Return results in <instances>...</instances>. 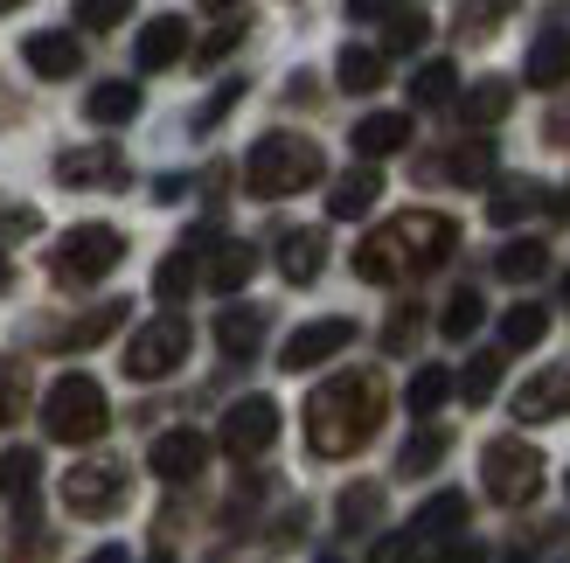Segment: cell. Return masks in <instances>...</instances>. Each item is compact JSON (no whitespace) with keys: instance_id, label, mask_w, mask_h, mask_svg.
Instances as JSON below:
<instances>
[{"instance_id":"1","label":"cell","mask_w":570,"mask_h":563,"mask_svg":"<svg viewBox=\"0 0 570 563\" xmlns=\"http://www.w3.org/2000/svg\"><path fill=\"white\" fill-rule=\"evenodd\" d=\"M390 389L376 369H341L306 397V453L313 460H348L383 432Z\"/></svg>"},{"instance_id":"2","label":"cell","mask_w":570,"mask_h":563,"mask_svg":"<svg viewBox=\"0 0 570 563\" xmlns=\"http://www.w3.org/2000/svg\"><path fill=\"white\" fill-rule=\"evenodd\" d=\"M452 250H460V223L439 216V209H411V216H396L376 237L355 244V278L362 286H396L411 271H439Z\"/></svg>"},{"instance_id":"3","label":"cell","mask_w":570,"mask_h":563,"mask_svg":"<svg viewBox=\"0 0 570 563\" xmlns=\"http://www.w3.org/2000/svg\"><path fill=\"white\" fill-rule=\"evenodd\" d=\"M327 175V160L321 147H313L306 132H265L258 147L244 154V188L250 195H265V203H278V195H299Z\"/></svg>"},{"instance_id":"4","label":"cell","mask_w":570,"mask_h":563,"mask_svg":"<svg viewBox=\"0 0 570 563\" xmlns=\"http://www.w3.org/2000/svg\"><path fill=\"white\" fill-rule=\"evenodd\" d=\"M105 425H111V404H105V389L91 383V376H56L49 383V397H42V432L56 438V445H91V438H105Z\"/></svg>"},{"instance_id":"5","label":"cell","mask_w":570,"mask_h":563,"mask_svg":"<svg viewBox=\"0 0 570 563\" xmlns=\"http://www.w3.org/2000/svg\"><path fill=\"white\" fill-rule=\"evenodd\" d=\"M126 258V237L111 230V223H77V230L56 237L49 250V278L56 286H98V278H111Z\"/></svg>"},{"instance_id":"6","label":"cell","mask_w":570,"mask_h":563,"mask_svg":"<svg viewBox=\"0 0 570 563\" xmlns=\"http://www.w3.org/2000/svg\"><path fill=\"white\" fill-rule=\"evenodd\" d=\"M543 473H550V460L535 453L529 438H494L488 453H480V487H488V501H501V508L535 501L543 494Z\"/></svg>"},{"instance_id":"7","label":"cell","mask_w":570,"mask_h":563,"mask_svg":"<svg viewBox=\"0 0 570 563\" xmlns=\"http://www.w3.org/2000/svg\"><path fill=\"white\" fill-rule=\"evenodd\" d=\"M188 348H195V327L181 314H154L132 334V348H126V376L132 383H160V376H175L188 362Z\"/></svg>"},{"instance_id":"8","label":"cell","mask_w":570,"mask_h":563,"mask_svg":"<svg viewBox=\"0 0 570 563\" xmlns=\"http://www.w3.org/2000/svg\"><path fill=\"white\" fill-rule=\"evenodd\" d=\"M126 466L119 460H77L63 473V508L83 515V522H105V515H119L126 508Z\"/></svg>"},{"instance_id":"9","label":"cell","mask_w":570,"mask_h":563,"mask_svg":"<svg viewBox=\"0 0 570 563\" xmlns=\"http://www.w3.org/2000/svg\"><path fill=\"white\" fill-rule=\"evenodd\" d=\"M223 453H237V460H258V453H272V438H278V404L272 397H244V404H230L223 411Z\"/></svg>"},{"instance_id":"10","label":"cell","mask_w":570,"mask_h":563,"mask_svg":"<svg viewBox=\"0 0 570 563\" xmlns=\"http://www.w3.org/2000/svg\"><path fill=\"white\" fill-rule=\"evenodd\" d=\"M515 425H550V417H570V355L550 362V369H535L522 389H515Z\"/></svg>"},{"instance_id":"11","label":"cell","mask_w":570,"mask_h":563,"mask_svg":"<svg viewBox=\"0 0 570 563\" xmlns=\"http://www.w3.org/2000/svg\"><path fill=\"white\" fill-rule=\"evenodd\" d=\"M348 342H355V320H306L293 342L278 348V362H285L293 376H306V369H321V362H334Z\"/></svg>"},{"instance_id":"12","label":"cell","mask_w":570,"mask_h":563,"mask_svg":"<svg viewBox=\"0 0 570 563\" xmlns=\"http://www.w3.org/2000/svg\"><path fill=\"white\" fill-rule=\"evenodd\" d=\"M56 181L63 188H126V160H119V147H70V154H56Z\"/></svg>"},{"instance_id":"13","label":"cell","mask_w":570,"mask_h":563,"mask_svg":"<svg viewBox=\"0 0 570 563\" xmlns=\"http://www.w3.org/2000/svg\"><path fill=\"white\" fill-rule=\"evenodd\" d=\"M0 494L14 501V522H36V494H42V453L36 445H8V453H0Z\"/></svg>"},{"instance_id":"14","label":"cell","mask_w":570,"mask_h":563,"mask_svg":"<svg viewBox=\"0 0 570 563\" xmlns=\"http://www.w3.org/2000/svg\"><path fill=\"white\" fill-rule=\"evenodd\" d=\"M147 466L160 473V481H203V466H209V438L203 432H167V438H154V453H147Z\"/></svg>"},{"instance_id":"15","label":"cell","mask_w":570,"mask_h":563,"mask_svg":"<svg viewBox=\"0 0 570 563\" xmlns=\"http://www.w3.org/2000/svg\"><path fill=\"white\" fill-rule=\"evenodd\" d=\"M21 63L36 70V77H49V83H56V77H77V70H83V42L70 36V28H42V36L21 42Z\"/></svg>"},{"instance_id":"16","label":"cell","mask_w":570,"mask_h":563,"mask_svg":"<svg viewBox=\"0 0 570 563\" xmlns=\"http://www.w3.org/2000/svg\"><path fill=\"white\" fill-rule=\"evenodd\" d=\"M376 203H383V175H376V160L348 167V175L327 188V216H334V223H355V216H368Z\"/></svg>"},{"instance_id":"17","label":"cell","mask_w":570,"mask_h":563,"mask_svg":"<svg viewBox=\"0 0 570 563\" xmlns=\"http://www.w3.org/2000/svg\"><path fill=\"white\" fill-rule=\"evenodd\" d=\"M522 77L535 83V91H563V83H570V28H543V36L529 42Z\"/></svg>"},{"instance_id":"18","label":"cell","mask_w":570,"mask_h":563,"mask_svg":"<svg viewBox=\"0 0 570 563\" xmlns=\"http://www.w3.org/2000/svg\"><path fill=\"white\" fill-rule=\"evenodd\" d=\"M139 70H175L181 56H188V21L181 14H154L147 28H139Z\"/></svg>"},{"instance_id":"19","label":"cell","mask_w":570,"mask_h":563,"mask_svg":"<svg viewBox=\"0 0 570 563\" xmlns=\"http://www.w3.org/2000/svg\"><path fill=\"white\" fill-rule=\"evenodd\" d=\"M265 327H272L265 306H223V314H216V348L230 362H250L265 348Z\"/></svg>"},{"instance_id":"20","label":"cell","mask_w":570,"mask_h":563,"mask_svg":"<svg viewBox=\"0 0 570 563\" xmlns=\"http://www.w3.org/2000/svg\"><path fill=\"white\" fill-rule=\"evenodd\" d=\"M466 515H473V501H466V494H432V501H424V508L411 515V536H417V543L466 536Z\"/></svg>"},{"instance_id":"21","label":"cell","mask_w":570,"mask_h":563,"mask_svg":"<svg viewBox=\"0 0 570 563\" xmlns=\"http://www.w3.org/2000/svg\"><path fill=\"white\" fill-rule=\"evenodd\" d=\"M327 265V237L321 230H285L278 237V271H285V286H313Z\"/></svg>"},{"instance_id":"22","label":"cell","mask_w":570,"mask_h":563,"mask_svg":"<svg viewBox=\"0 0 570 563\" xmlns=\"http://www.w3.org/2000/svg\"><path fill=\"white\" fill-rule=\"evenodd\" d=\"M126 314H132L126 299H98L91 314H83V320H70V327H56L49 342H56V348H98L105 334H119V327H126Z\"/></svg>"},{"instance_id":"23","label":"cell","mask_w":570,"mask_h":563,"mask_svg":"<svg viewBox=\"0 0 570 563\" xmlns=\"http://www.w3.org/2000/svg\"><path fill=\"white\" fill-rule=\"evenodd\" d=\"M404 147H411V119H404V111H368V119L355 126V154L362 160H390Z\"/></svg>"},{"instance_id":"24","label":"cell","mask_w":570,"mask_h":563,"mask_svg":"<svg viewBox=\"0 0 570 563\" xmlns=\"http://www.w3.org/2000/svg\"><path fill=\"white\" fill-rule=\"evenodd\" d=\"M250 271H258V250H250V244H216V258H209V293H223V299H230V293H244L250 286Z\"/></svg>"},{"instance_id":"25","label":"cell","mask_w":570,"mask_h":563,"mask_svg":"<svg viewBox=\"0 0 570 563\" xmlns=\"http://www.w3.org/2000/svg\"><path fill=\"white\" fill-rule=\"evenodd\" d=\"M195 278H203V265H195V244L167 250L160 271H154V299H160V306H181V299L195 293Z\"/></svg>"},{"instance_id":"26","label":"cell","mask_w":570,"mask_h":563,"mask_svg":"<svg viewBox=\"0 0 570 563\" xmlns=\"http://www.w3.org/2000/svg\"><path fill=\"white\" fill-rule=\"evenodd\" d=\"M132 111H139V91H132L126 77H111V83H91V98H83V119H91V126H126Z\"/></svg>"},{"instance_id":"27","label":"cell","mask_w":570,"mask_h":563,"mask_svg":"<svg viewBox=\"0 0 570 563\" xmlns=\"http://www.w3.org/2000/svg\"><path fill=\"white\" fill-rule=\"evenodd\" d=\"M494 271L508 278V286H529V278H543V271H550V244H543V237H515V244H501Z\"/></svg>"},{"instance_id":"28","label":"cell","mask_w":570,"mask_h":563,"mask_svg":"<svg viewBox=\"0 0 570 563\" xmlns=\"http://www.w3.org/2000/svg\"><path fill=\"white\" fill-rule=\"evenodd\" d=\"M445 445H452V432H445V425L411 432V438H404V453H396V481H417V473H432V466L445 460Z\"/></svg>"},{"instance_id":"29","label":"cell","mask_w":570,"mask_h":563,"mask_svg":"<svg viewBox=\"0 0 570 563\" xmlns=\"http://www.w3.org/2000/svg\"><path fill=\"white\" fill-rule=\"evenodd\" d=\"M508 14H515V0H466L460 21H452V36L460 42H494L508 28Z\"/></svg>"},{"instance_id":"30","label":"cell","mask_w":570,"mask_h":563,"mask_svg":"<svg viewBox=\"0 0 570 563\" xmlns=\"http://www.w3.org/2000/svg\"><path fill=\"white\" fill-rule=\"evenodd\" d=\"M550 334V306H535V299H515L501 314V348H535Z\"/></svg>"},{"instance_id":"31","label":"cell","mask_w":570,"mask_h":563,"mask_svg":"<svg viewBox=\"0 0 570 563\" xmlns=\"http://www.w3.org/2000/svg\"><path fill=\"white\" fill-rule=\"evenodd\" d=\"M334 77H341V91H376L383 83V49H362V42H348L341 49V63H334Z\"/></svg>"},{"instance_id":"32","label":"cell","mask_w":570,"mask_h":563,"mask_svg":"<svg viewBox=\"0 0 570 563\" xmlns=\"http://www.w3.org/2000/svg\"><path fill=\"white\" fill-rule=\"evenodd\" d=\"M535 203H543V188H535L529 175H508V181H494V195H488V216H494V223H522Z\"/></svg>"},{"instance_id":"33","label":"cell","mask_w":570,"mask_h":563,"mask_svg":"<svg viewBox=\"0 0 570 563\" xmlns=\"http://www.w3.org/2000/svg\"><path fill=\"white\" fill-rule=\"evenodd\" d=\"M452 389H460V376H452V369H439V362H424V369L411 376V389H404V404H411L417 417H432V411L452 397Z\"/></svg>"},{"instance_id":"34","label":"cell","mask_w":570,"mask_h":563,"mask_svg":"<svg viewBox=\"0 0 570 563\" xmlns=\"http://www.w3.org/2000/svg\"><path fill=\"white\" fill-rule=\"evenodd\" d=\"M508 105H515V91H508L501 77H480L460 111H466V126H494V119H508Z\"/></svg>"},{"instance_id":"35","label":"cell","mask_w":570,"mask_h":563,"mask_svg":"<svg viewBox=\"0 0 570 563\" xmlns=\"http://www.w3.org/2000/svg\"><path fill=\"white\" fill-rule=\"evenodd\" d=\"M480 314H488V299H480V286H460L445 299V314H439V334L445 342H466V334L480 327Z\"/></svg>"},{"instance_id":"36","label":"cell","mask_w":570,"mask_h":563,"mask_svg":"<svg viewBox=\"0 0 570 563\" xmlns=\"http://www.w3.org/2000/svg\"><path fill=\"white\" fill-rule=\"evenodd\" d=\"M452 91H460V70H452V63H424V70L411 77V105H424V111L452 105Z\"/></svg>"},{"instance_id":"37","label":"cell","mask_w":570,"mask_h":563,"mask_svg":"<svg viewBox=\"0 0 570 563\" xmlns=\"http://www.w3.org/2000/svg\"><path fill=\"white\" fill-rule=\"evenodd\" d=\"M21 411H28V369L14 355H0V432L21 425Z\"/></svg>"},{"instance_id":"38","label":"cell","mask_w":570,"mask_h":563,"mask_svg":"<svg viewBox=\"0 0 570 563\" xmlns=\"http://www.w3.org/2000/svg\"><path fill=\"white\" fill-rule=\"evenodd\" d=\"M383 522V487H348L341 494V529L348 536H362V529H376Z\"/></svg>"},{"instance_id":"39","label":"cell","mask_w":570,"mask_h":563,"mask_svg":"<svg viewBox=\"0 0 570 563\" xmlns=\"http://www.w3.org/2000/svg\"><path fill=\"white\" fill-rule=\"evenodd\" d=\"M494 389H501V355H473L466 369H460V397L466 404H488Z\"/></svg>"},{"instance_id":"40","label":"cell","mask_w":570,"mask_h":563,"mask_svg":"<svg viewBox=\"0 0 570 563\" xmlns=\"http://www.w3.org/2000/svg\"><path fill=\"white\" fill-rule=\"evenodd\" d=\"M445 175L452 181H488L494 175V147H488V139H466V147L445 160Z\"/></svg>"},{"instance_id":"41","label":"cell","mask_w":570,"mask_h":563,"mask_svg":"<svg viewBox=\"0 0 570 563\" xmlns=\"http://www.w3.org/2000/svg\"><path fill=\"white\" fill-rule=\"evenodd\" d=\"M424 36H432V21H424V14H411V8H396V14H390V36H383V42H390L396 56H411V49H424Z\"/></svg>"},{"instance_id":"42","label":"cell","mask_w":570,"mask_h":563,"mask_svg":"<svg viewBox=\"0 0 570 563\" xmlns=\"http://www.w3.org/2000/svg\"><path fill=\"white\" fill-rule=\"evenodd\" d=\"M126 14H132V0H77V28H91V36L119 28Z\"/></svg>"},{"instance_id":"43","label":"cell","mask_w":570,"mask_h":563,"mask_svg":"<svg viewBox=\"0 0 570 563\" xmlns=\"http://www.w3.org/2000/svg\"><path fill=\"white\" fill-rule=\"evenodd\" d=\"M237 42H244V21H223L216 36H203V42H195V56H203V63H223V56H230Z\"/></svg>"},{"instance_id":"44","label":"cell","mask_w":570,"mask_h":563,"mask_svg":"<svg viewBox=\"0 0 570 563\" xmlns=\"http://www.w3.org/2000/svg\"><path fill=\"white\" fill-rule=\"evenodd\" d=\"M417 536H411V529H404V536H376V550H368V563H417Z\"/></svg>"},{"instance_id":"45","label":"cell","mask_w":570,"mask_h":563,"mask_svg":"<svg viewBox=\"0 0 570 563\" xmlns=\"http://www.w3.org/2000/svg\"><path fill=\"white\" fill-rule=\"evenodd\" d=\"M237 98H244V83H237V77H230V83H223V91H216V98H209V105H203V111H195V132H209V126H216V119H223V111H230V105H237Z\"/></svg>"},{"instance_id":"46","label":"cell","mask_w":570,"mask_h":563,"mask_svg":"<svg viewBox=\"0 0 570 563\" xmlns=\"http://www.w3.org/2000/svg\"><path fill=\"white\" fill-rule=\"evenodd\" d=\"M411 334H417V306H396V320L383 327V348H411Z\"/></svg>"},{"instance_id":"47","label":"cell","mask_w":570,"mask_h":563,"mask_svg":"<svg viewBox=\"0 0 570 563\" xmlns=\"http://www.w3.org/2000/svg\"><path fill=\"white\" fill-rule=\"evenodd\" d=\"M36 230H42L36 209H0V237H36Z\"/></svg>"},{"instance_id":"48","label":"cell","mask_w":570,"mask_h":563,"mask_svg":"<svg viewBox=\"0 0 570 563\" xmlns=\"http://www.w3.org/2000/svg\"><path fill=\"white\" fill-rule=\"evenodd\" d=\"M404 0H348V21H390Z\"/></svg>"},{"instance_id":"49","label":"cell","mask_w":570,"mask_h":563,"mask_svg":"<svg viewBox=\"0 0 570 563\" xmlns=\"http://www.w3.org/2000/svg\"><path fill=\"white\" fill-rule=\"evenodd\" d=\"M439 563H480V543H466V536H445Z\"/></svg>"},{"instance_id":"50","label":"cell","mask_w":570,"mask_h":563,"mask_svg":"<svg viewBox=\"0 0 570 563\" xmlns=\"http://www.w3.org/2000/svg\"><path fill=\"white\" fill-rule=\"evenodd\" d=\"M550 139H557V147H570V105H563V111H550Z\"/></svg>"},{"instance_id":"51","label":"cell","mask_w":570,"mask_h":563,"mask_svg":"<svg viewBox=\"0 0 570 563\" xmlns=\"http://www.w3.org/2000/svg\"><path fill=\"white\" fill-rule=\"evenodd\" d=\"M91 563H126V550H119V543H105V550H91Z\"/></svg>"},{"instance_id":"52","label":"cell","mask_w":570,"mask_h":563,"mask_svg":"<svg viewBox=\"0 0 570 563\" xmlns=\"http://www.w3.org/2000/svg\"><path fill=\"white\" fill-rule=\"evenodd\" d=\"M0 293H14V265H8V250H0Z\"/></svg>"},{"instance_id":"53","label":"cell","mask_w":570,"mask_h":563,"mask_svg":"<svg viewBox=\"0 0 570 563\" xmlns=\"http://www.w3.org/2000/svg\"><path fill=\"white\" fill-rule=\"evenodd\" d=\"M203 8H209V14H230V8H237V0H203Z\"/></svg>"},{"instance_id":"54","label":"cell","mask_w":570,"mask_h":563,"mask_svg":"<svg viewBox=\"0 0 570 563\" xmlns=\"http://www.w3.org/2000/svg\"><path fill=\"white\" fill-rule=\"evenodd\" d=\"M147 563H175V556H167V550H154V556H147Z\"/></svg>"},{"instance_id":"55","label":"cell","mask_w":570,"mask_h":563,"mask_svg":"<svg viewBox=\"0 0 570 563\" xmlns=\"http://www.w3.org/2000/svg\"><path fill=\"white\" fill-rule=\"evenodd\" d=\"M8 8H21V0H0V14H8Z\"/></svg>"},{"instance_id":"56","label":"cell","mask_w":570,"mask_h":563,"mask_svg":"<svg viewBox=\"0 0 570 563\" xmlns=\"http://www.w3.org/2000/svg\"><path fill=\"white\" fill-rule=\"evenodd\" d=\"M563 299H570V278H563Z\"/></svg>"},{"instance_id":"57","label":"cell","mask_w":570,"mask_h":563,"mask_svg":"<svg viewBox=\"0 0 570 563\" xmlns=\"http://www.w3.org/2000/svg\"><path fill=\"white\" fill-rule=\"evenodd\" d=\"M321 563H341V556H321Z\"/></svg>"}]
</instances>
